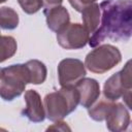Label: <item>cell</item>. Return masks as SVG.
<instances>
[{"label":"cell","instance_id":"cell-1","mask_svg":"<svg viewBox=\"0 0 132 132\" xmlns=\"http://www.w3.org/2000/svg\"><path fill=\"white\" fill-rule=\"evenodd\" d=\"M100 10V26L90 37V46L96 47L105 39L120 42L132 38V0H104Z\"/></svg>","mask_w":132,"mask_h":132},{"label":"cell","instance_id":"cell-2","mask_svg":"<svg viewBox=\"0 0 132 132\" xmlns=\"http://www.w3.org/2000/svg\"><path fill=\"white\" fill-rule=\"evenodd\" d=\"M43 104L46 118L53 122L60 121L76 109L79 104V93L75 86L62 87L59 91L47 94Z\"/></svg>","mask_w":132,"mask_h":132},{"label":"cell","instance_id":"cell-3","mask_svg":"<svg viewBox=\"0 0 132 132\" xmlns=\"http://www.w3.org/2000/svg\"><path fill=\"white\" fill-rule=\"evenodd\" d=\"M30 84L29 70L26 64H13L0 71V96L5 101L19 97Z\"/></svg>","mask_w":132,"mask_h":132},{"label":"cell","instance_id":"cell-4","mask_svg":"<svg viewBox=\"0 0 132 132\" xmlns=\"http://www.w3.org/2000/svg\"><path fill=\"white\" fill-rule=\"evenodd\" d=\"M121 60L122 55L118 47L111 44H101L87 55L85 66L91 72L102 74L112 69Z\"/></svg>","mask_w":132,"mask_h":132},{"label":"cell","instance_id":"cell-5","mask_svg":"<svg viewBox=\"0 0 132 132\" xmlns=\"http://www.w3.org/2000/svg\"><path fill=\"white\" fill-rule=\"evenodd\" d=\"M90 40V33L87 28L78 23L69 24L61 32L57 33V41L63 48L78 50L86 46Z\"/></svg>","mask_w":132,"mask_h":132},{"label":"cell","instance_id":"cell-6","mask_svg":"<svg viewBox=\"0 0 132 132\" xmlns=\"http://www.w3.org/2000/svg\"><path fill=\"white\" fill-rule=\"evenodd\" d=\"M86 75V66L78 59L66 58L58 65V77L61 87L75 86Z\"/></svg>","mask_w":132,"mask_h":132},{"label":"cell","instance_id":"cell-7","mask_svg":"<svg viewBox=\"0 0 132 132\" xmlns=\"http://www.w3.org/2000/svg\"><path fill=\"white\" fill-rule=\"evenodd\" d=\"M24 99L26 102V107L22 111L23 116L33 123L43 122L46 116L44 104L41 101L40 95L35 90H28L25 92Z\"/></svg>","mask_w":132,"mask_h":132},{"label":"cell","instance_id":"cell-8","mask_svg":"<svg viewBox=\"0 0 132 132\" xmlns=\"http://www.w3.org/2000/svg\"><path fill=\"white\" fill-rule=\"evenodd\" d=\"M75 88L79 93V104L82 107L90 108L100 96V86L99 82L90 77L81 78Z\"/></svg>","mask_w":132,"mask_h":132},{"label":"cell","instance_id":"cell-9","mask_svg":"<svg viewBox=\"0 0 132 132\" xmlns=\"http://www.w3.org/2000/svg\"><path fill=\"white\" fill-rule=\"evenodd\" d=\"M105 121L109 131L121 132L128 129L130 125V114L122 103H113Z\"/></svg>","mask_w":132,"mask_h":132},{"label":"cell","instance_id":"cell-10","mask_svg":"<svg viewBox=\"0 0 132 132\" xmlns=\"http://www.w3.org/2000/svg\"><path fill=\"white\" fill-rule=\"evenodd\" d=\"M44 14L46 19V25L53 32L59 33L70 24L69 12L62 5L44 9Z\"/></svg>","mask_w":132,"mask_h":132},{"label":"cell","instance_id":"cell-11","mask_svg":"<svg viewBox=\"0 0 132 132\" xmlns=\"http://www.w3.org/2000/svg\"><path fill=\"white\" fill-rule=\"evenodd\" d=\"M81 20L84 26L87 28L90 34H94L99 28L101 22V10L100 5L96 2L88 5L81 11Z\"/></svg>","mask_w":132,"mask_h":132},{"label":"cell","instance_id":"cell-12","mask_svg":"<svg viewBox=\"0 0 132 132\" xmlns=\"http://www.w3.org/2000/svg\"><path fill=\"white\" fill-rule=\"evenodd\" d=\"M124 90H125V88L122 84L121 74L119 71V72H116L114 74H112L105 81L104 87H103V94L106 99L116 101L120 97H122Z\"/></svg>","mask_w":132,"mask_h":132},{"label":"cell","instance_id":"cell-13","mask_svg":"<svg viewBox=\"0 0 132 132\" xmlns=\"http://www.w3.org/2000/svg\"><path fill=\"white\" fill-rule=\"evenodd\" d=\"M29 70L30 75V84L40 85L43 84L46 79L47 70L45 65L39 60H30L25 63Z\"/></svg>","mask_w":132,"mask_h":132},{"label":"cell","instance_id":"cell-14","mask_svg":"<svg viewBox=\"0 0 132 132\" xmlns=\"http://www.w3.org/2000/svg\"><path fill=\"white\" fill-rule=\"evenodd\" d=\"M112 101L108 99H103L100 100L98 103L95 105H92L89 109V116L91 119L97 122H102L103 120L106 119L111 106H112Z\"/></svg>","mask_w":132,"mask_h":132},{"label":"cell","instance_id":"cell-15","mask_svg":"<svg viewBox=\"0 0 132 132\" xmlns=\"http://www.w3.org/2000/svg\"><path fill=\"white\" fill-rule=\"evenodd\" d=\"M0 25L4 30H13L19 25V15L11 7L2 6L0 9Z\"/></svg>","mask_w":132,"mask_h":132},{"label":"cell","instance_id":"cell-16","mask_svg":"<svg viewBox=\"0 0 132 132\" xmlns=\"http://www.w3.org/2000/svg\"><path fill=\"white\" fill-rule=\"evenodd\" d=\"M0 48H1V59L0 62H4L5 60L11 58L18 48L16 41L12 36L2 35L0 40Z\"/></svg>","mask_w":132,"mask_h":132},{"label":"cell","instance_id":"cell-17","mask_svg":"<svg viewBox=\"0 0 132 132\" xmlns=\"http://www.w3.org/2000/svg\"><path fill=\"white\" fill-rule=\"evenodd\" d=\"M21 8L28 14L36 13L43 6V0H18Z\"/></svg>","mask_w":132,"mask_h":132},{"label":"cell","instance_id":"cell-18","mask_svg":"<svg viewBox=\"0 0 132 132\" xmlns=\"http://www.w3.org/2000/svg\"><path fill=\"white\" fill-rule=\"evenodd\" d=\"M120 74L124 88H132V59L126 62L123 69L120 71Z\"/></svg>","mask_w":132,"mask_h":132},{"label":"cell","instance_id":"cell-19","mask_svg":"<svg viewBox=\"0 0 132 132\" xmlns=\"http://www.w3.org/2000/svg\"><path fill=\"white\" fill-rule=\"evenodd\" d=\"M68 1H69L70 5H71L76 11L81 12L85 7H87V6L90 5V4L95 3L97 0H68Z\"/></svg>","mask_w":132,"mask_h":132},{"label":"cell","instance_id":"cell-20","mask_svg":"<svg viewBox=\"0 0 132 132\" xmlns=\"http://www.w3.org/2000/svg\"><path fill=\"white\" fill-rule=\"evenodd\" d=\"M47 131H71V129H70V127L65 123V122H63L62 120H60V121H56L52 126H50L47 129H46Z\"/></svg>","mask_w":132,"mask_h":132},{"label":"cell","instance_id":"cell-21","mask_svg":"<svg viewBox=\"0 0 132 132\" xmlns=\"http://www.w3.org/2000/svg\"><path fill=\"white\" fill-rule=\"evenodd\" d=\"M123 101L126 104V106L132 110V88H127L124 90L123 95H122Z\"/></svg>","mask_w":132,"mask_h":132},{"label":"cell","instance_id":"cell-22","mask_svg":"<svg viewBox=\"0 0 132 132\" xmlns=\"http://www.w3.org/2000/svg\"><path fill=\"white\" fill-rule=\"evenodd\" d=\"M62 2L63 0H43V6L45 7V9H50V8L61 5Z\"/></svg>","mask_w":132,"mask_h":132},{"label":"cell","instance_id":"cell-23","mask_svg":"<svg viewBox=\"0 0 132 132\" xmlns=\"http://www.w3.org/2000/svg\"><path fill=\"white\" fill-rule=\"evenodd\" d=\"M130 131H132V122H130V128H129Z\"/></svg>","mask_w":132,"mask_h":132},{"label":"cell","instance_id":"cell-24","mask_svg":"<svg viewBox=\"0 0 132 132\" xmlns=\"http://www.w3.org/2000/svg\"><path fill=\"white\" fill-rule=\"evenodd\" d=\"M5 1H6V0H0V2H1V3H3V2H5Z\"/></svg>","mask_w":132,"mask_h":132}]
</instances>
